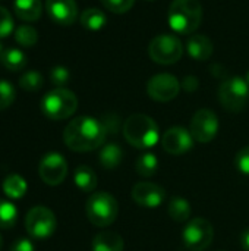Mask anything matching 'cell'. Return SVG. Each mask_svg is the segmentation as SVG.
I'll list each match as a JSON object with an SVG mask.
<instances>
[{"mask_svg":"<svg viewBox=\"0 0 249 251\" xmlns=\"http://www.w3.org/2000/svg\"><path fill=\"white\" fill-rule=\"evenodd\" d=\"M107 137L106 126L101 121L91 116H78L72 119L65 131L63 141L72 151L85 153L98 149Z\"/></svg>","mask_w":249,"mask_h":251,"instance_id":"obj_1","label":"cell"},{"mask_svg":"<svg viewBox=\"0 0 249 251\" xmlns=\"http://www.w3.org/2000/svg\"><path fill=\"white\" fill-rule=\"evenodd\" d=\"M123 135L135 149H151L160 140V131L156 121L147 115L135 113L123 122Z\"/></svg>","mask_w":249,"mask_h":251,"instance_id":"obj_2","label":"cell"},{"mask_svg":"<svg viewBox=\"0 0 249 251\" xmlns=\"http://www.w3.org/2000/svg\"><path fill=\"white\" fill-rule=\"evenodd\" d=\"M170 28L178 34H192L203 21V4L200 0H173L167 13Z\"/></svg>","mask_w":249,"mask_h":251,"instance_id":"obj_3","label":"cell"},{"mask_svg":"<svg viewBox=\"0 0 249 251\" xmlns=\"http://www.w3.org/2000/svg\"><path fill=\"white\" fill-rule=\"evenodd\" d=\"M85 212L88 221L94 226L104 228L112 225L117 219L119 204L112 194L106 191H98V193H92L87 200Z\"/></svg>","mask_w":249,"mask_h":251,"instance_id":"obj_4","label":"cell"},{"mask_svg":"<svg viewBox=\"0 0 249 251\" xmlns=\"http://www.w3.org/2000/svg\"><path fill=\"white\" fill-rule=\"evenodd\" d=\"M78 109L76 96L66 88H54L41 100V112L53 121H62L72 116Z\"/></svg>","mask_w":249,"mask_h":251,"instance_id":"obj_5","label":"cell"},{"mask_svg":"<svg viewBox=\"0 0 249 251\" xmlns=\"http://www.w3.org/2000/svg\"><path fill=\"white\" fill-rule=\"evenodd\" d=\"M249 100V85L245 78H226L219 88V101L229 112H241Z\"/></svg>","mask_w":249,"mask_h":251,"instance_id":"obj_6","label":"cell"},{"mask_svg":"<svg viewBox=\"0 0 249 251\" xmlns=\"http://www.w3.org/2000/svg\"><path fill=\"white\" fill-rule=\"evenodd\" d=\"M56 226L57 221L54 213L44 206H35L26 213L25 229L32 240L44 241L50 238L54 234Z\"/></svg>","mask_w":249,"mask_h":251,"instance_id":"obj_7","label":"cell"},{"mask_svg":"<svg viewBox=\"0 0 249 251\" xmlns=\"http://www.w3.org/2000/svg\"><path fill=\"white\" fill-rule=\"evenodd\" d=\"M148 54L156 63L172 65L181 60L183 54V46L176 35L160 34L150 41Z\"/></svg>","mask_w":249,"mask_h":251,"instance_id":"obj_8","label":"cell"},{"mask_svg":"<svg viewBox=\"0 0 249 251\" xmlns=\"http://www.w3.org/2000/svg\"><path fill=\"white\" fill-rule=\"evenodd\" d=\"M214 238L213 225L204 218L191 219L182 232V240L189 251H204L210 247Z\"/></svg>","mask_w":249,"mask_h":251,"instance_id":"obj_9","label":"cell"},{"mask_svg":"<svg viewBox=\"0 0 249 251\" xmlns=\"http://www.w3.org/2000/svg\"><path fill=\"white\" fill-rule=\"evenodd\" d=\"M189 132L195 141L207 144L213 141L219 132V118L210 109H200L191 119Z\"/></svg>","mask_w":249,"mask_h":251,"instance_id":"obj_10","label":"cell"},{"mask_svg":"<svg viewBox=\"0 0 249 251\" xmlns=\"http://www.w3.org/2000/svg\"><path fill=\"white\" fill-rule=\"evenodd\" d=\"M38 175L47 185H60L68 175L66 159L60 153H47L38 163Z\"/></svg>","mask_w":249,"mask_h":251,"instance_id":"obj_11","label":"cell"},{"mask_svg":"<svg viewBox=\"0 0 249 251\" xmlns=\"http://www.w3.org/2000/svg\"><path fill=\"white\" fill-rule=\"evenodd\" d=\"M181 91V82L170 74H158L150 78L147 84L148 96L160 103L172 101Z\"/></svg>","mask_w":249,"mask_h":251,"instance_id":"obj_12","label":"cell"},{"mask_svg":"<svg viewBox=\"0 0 249 251\" xmlns=\"http://www.w3.org/2000/svg\"><path fill=\"white\" fill-rule=\"evenodd\" d=\"M194 141L195 140L191 132L182 126H172L161 137L163 150L173 156L185 154L186 151H189L194 147Z\"/></svg>","mask_w":249,"mask_h":251,"instance_id":"obj_13","label":"cell"},{"mask_svg":"<svg viewBox=\"0 0 249 251\" xmlns=\"http://www.w3.org/2000/svg\"><path fill=\"white\" fill-rule=\"evenodd\" d=\"M132 199L134 201L147 209L160 207L166 200V190L153 182H138L132 188Z\"/></svg>","mask_w":249,"mask_h":251,"instance_id":"obj_14","label":"cell"},{"mask_svg":"<svg viewBox=\"0 0 249 251\" xmlns=\"http://www.w3.org/2000/svg\"><path fill=\"white\" fill-rule=\"evenodd\" d=\"M45 9L51 21L59 25H72L78 18L75 0H45Z\"/></svg>","mask_w":249,"mask_h":251,"instance_id":"obj_15","label":"cell"},{"mask_svg":"<svg viewBox=\"0 0 249 251\" xmlns=\"http://www.w3.org/2000/svg\"><path fill=\"white\" fill-rule=\"evenodd\" d=\"M186 51L195 60H207L211 57L214 51V46H213V41L207 35L194 34L189 37L186 43Z\"/></svg>","mask_w":249,"mask_h":251,"instance_id":"obj_16","label":"cell"},{"mask_svg":"<svg viewBox=\"0 0 249 251\" xmlns=\"http://www.w3.org/2000/svg\"><path fill=\"white\" fill-rule=\"evenodd\" d=\"M92 251H123V238L112 231H103L92 238Z\"/></svg>","mask_w":249,"mask_h":251,"instance_id":"obj_17","label":"cell"},{"mask_svg":"<svg viewBox=\"0 0 249 251\" xmlns=\"http://www.w3.org/2000/svg\"><path fill=\"white\" fill-rule=\"evenodd\" d=\"M13 9L19 19L25 22H34L41 16L43 4L41 0H15Z\"/></svg>","mask_w":249,"mask_h":251,"instance_id":"obj_18","label":"cell"},{"mask_svg":"<svg viewBox=\"0 0 249 251\" xmlns=\"http://www.w3.org/2000/svg\"><path fill=\"white\" fill-rule=\"evenodd\" d=\"M123 160V149L116 143L106 144L100 151V163L107 171H114Z\"/></svg>","mask_w":249,"mask_h":251,"instance_id":"obj_19","label":"cell"},{"mask_svg":"<svg viewBox=\"0 0 249 251\" xmlns=\"http://www.w3.org/2000/svg\"><path fill=\"white\" fill-rule=\"evenodd\" d=\"M1 190L10 200H18L25 196V193L28 190V184L23 179V176H21L18 174H12L4 178V181L1 184Z\"/></svg>","mask_w":249,"mask_h":251,"instance_id":"obj_20","label":"cell"},{"mask_svg":"<svg viewBox=\"0 0 249 251\" xmlns=\"http://www.w3.org/2000/svg\"><path fill=\"white\" fill-rule=\"evenodd\" d=\"M75 185L84 193H92L97 187V175L95 172L85 165H81L73 172Z\"/></svg>","mask_w":249,"mask_h":251,"instance_id":"obj_21","label":"cell"},{"mask_svg":"<svg viewBox=\"0 0 249 251\" xmlns=\"http://www.w3.org/2000/svg\"><path fill=\"white\" fill-rule=\"evenodd\" d=\"M167 213L175 222H186L191 218V203L183 197H173L167 206Z\"/></svg>","mask_w":249,"mask_h":251,"instance_id":"obj_22","label":"cell"},{"mask_svg":"<svg viewBox=\"0 0 249 251\" xmlns=\"http://www.w3.org/2000/svg\"><path fill=\"white\" fill-rule=\"evenodd\" d=\"M81 24L88 31H98L106 25V15L103 10L97 9V7H90L82 12Z\"/></svg>","mask_w":249,"mask_h":251,"instance_id":"obj_23","label":"cell"},{"mask_svg":"<svg viewBox=\"0 0 249 251\" xmlns=\"http://www.w3.org/2000/svg\"><path fill=\"white\" fill-rule=\"evenodd\" d=\"M135 169L138 172V175L144 176V178H151L153 175H156L157 169H158V159L154 153H144L138 157L136 163H135Z\"/></svg>","mask_w":249,"mask_h":251,"instance_id":"obj_24","label":"cell"},{"mask_svg":"<svg viewBox=\"0 0 249 251\" xmlns=\"http://www.w3.org/2000/svg\"><path fill=\"white\" fill-rule=\"evenodd\" d=\"M1 63L9 71L16 72V71H21V69L25 68V65H26V56L19 49H7V50H4V53L1 56Z\"/></svg>","mask_w":249,"mask_h":251,"instance_id":"obj_25","label":"cell"},{"mask_svg":"<svg viewBox=\"0 0 249 251\" xmlns=\"http://www.w3.org/2000/svg\"><path fill=\"white\" fill-rule=\"evenodd\" d=\"M18 207L7 200L0 199V228L9 229L12 228L18 221Z\"/></svg>","mask_w":249,"mask_h":251,"instance_id":"obj_26","label":"cell"},{"mask_svg":"<svg viewBox=\"0 0 249 251\" xmlns=\"http://www.w3.org/2000/svg\"><path fill=\"white\" fill-rule=\"evenodd\" d=\"M15 41L22 47H32L38 41L37 29L31 25H21L15 29Z\"/></svg>","mask_w":249,"mask_h":251,"instance_id":"obj_27","label":"cell"},{"mask_svg":"<svg viewBox=\"0 0 249 251\" xmlns=\"http://www.w3.org/2000/svg\"><path fill=\"white\" fill-rule=\"evenodd\" d=\"M43 84V75L37 71H28L19 78V87L25 91H38Z\"/></svg>","mask_w":249,"mask_h":251,"instance_id":"obj_28","label":"cell"},{"mask_svg":"<svg viewBox=\"0 0 249 251\" xmlns=\"http://www.w3.org/2000/svg\"><path fill=\"white\" fill-rule=\"evenodd\" d=\"M15 97H16L15 87L6 79H0V110H4L9 106H12Z\"/></svg>","mask_w":249,"mask_h":251,"instance_id":"obj_29","label":"cell"},{"mask_svg":"<svg viewBox=\"0 0 249 251\" xmlns=\"http://www.w3.org/2000/svg\"><path fill=\"white\" fill-rule=\"evenodd\" d=\"M69 78H70V72L65 66H54L50 71V81L57 88H63V85L69 82Z\"/></svg>","mask_w":249,"mask_h":251,"instance_id":"obj_30","label":"cell"},{"mask_svg":"<svg viewBox=\"0 0 249 251\" xmlns=\"http://www.w3.org/2000/svg\"><path fill=\"white\" fill-rule=\"evenodd\" d=\"M100 1L103 3V6L107 10H110L113 13H125L135 3V0H100Z\"/></svg>","mask_w":249,"mask_h":251,"instance_id":"obj_31","label":"cell"},{"mask_svg":"<svg viewBox=\"0 0 249 251\" xmlns=\"http://www.w3.org/2000/svg\"><path fill=\"white\" fill-rule=\"evenodd\" d=\"M12 31H13V18L6 7L0 6V38L10 35Z\"/></svg>","mask_w":249,"mask_h":251,"instance_id":"obj_32","label":"cell"},{"mask_svg":"<svg viewBox=\"0 0 249 251\" xmlns=\"http://www.w3.org/2000/svg\"><path fill=\"white\" fill-rule=\"evenodd\" d=\"M235 166L236 169L244 174V175H249V146L242 147L236 156H235Z\"/></svg>","mask_w":249,"mask_h":251,"instance_id":"obj_33","label":"cell"},{"mask_svg":"<svg viewBox=\"0 0 249 251\" xmlns=\"http://www.w3.org/2000/svg\"><path fill=\"white\" fill-rule=\"evenodd\" d=\"M9 251H34V244L28 238H18L13 241Z\"/></svg>","mask_w":249,"mask_h":251,"instance_id":"obj_34","label":"cell"},{"mask_svg":"<svg viewBox=\"0 0 249 251\" xmlns=\"http://www.w3.org/2000/svg\"><path fill=\"white\" fill-rule=\"evenodd\" d=\"M198 79L195 78V76H185V79H183V82H182V87H183V90L185 91H188V93H194L197 88H198Z\"/></svg>","mask_w":249,"mask_h":251,"instance_id":"obj_35","label":"cell"},{"mask_svg":"<svg viewBox=\"0 0 249 251\" xmlns=\"http://www.w3.org/2000/svg\"><path fill=\"white\" fill-rule=\"evenodd\" d=\"M241 246L245 251H249V228H247L241 235Z\"/></svg>","mask_w":249,"mask_h":251,"instance_id":"obj_36","label":"cell"},{"mask_svg":"<svg viewBox=\"0 0 249 251\" xmlns=\"http://www.w3.org/2000/svg\"><path fill=\"white\" fill-rule=\"evenodd\" d=\"M3 53H4V50H3V46H1V43H0V60H1V56H3Z\"/></svg>","mask_w":249,"mask_h":251,"instance_id":"obj_37","label":"cell"},{"mask_svg":"<svg viewBox=\"0 0 249 251\" xmlns=\"http://www.w3.org/2000/svg\"><path fill=\"white\" fill-rule=\"evenodd\" d=\"M1 247H3V238H1V235H0V251H1Z\"/></svg>","mask_w":249,"mask_h":251,"instance_id":"obj_38","label":"cell"},{"mask_svg":"<svg viewBox=\"0 0 249 251\" xmlns=\"http://www.w3.org/2000/svg\"><path fill=\"white\" fill-rule=\"evenodd\" d=\"M245 79H247V82H248V85H249V71L247 72V76H245Z\"/></svg>","mask_w":249,"mask_h":251,"instance_id":"obj_39","label":"cell"},{"mask_svg":"<svg viewBox=\"0 0 249 251\" xmlns=\"http://www.w3.org/2000/svg\"><path fill=\"white\" fill-rule=\"evenodd\" d=\"M148 1H153V0H148Z\"/></svg>","mask_w":249,"mask_h":251,"instance_id":"obj_40","label":"cell"},{"mask_svg":"<svg viewBox=\"0 0 249 251\" xmlns=\"http://www.w3.org/2000/svg\"><path fill=\"white\" fill-rule=\"evenodd\" d=\"M217 251H223V250H217Z\"/></svg>","mask_w":249,"mask_h":251,"instance_id":"obj_41","label":"cell"}]
</instances>
